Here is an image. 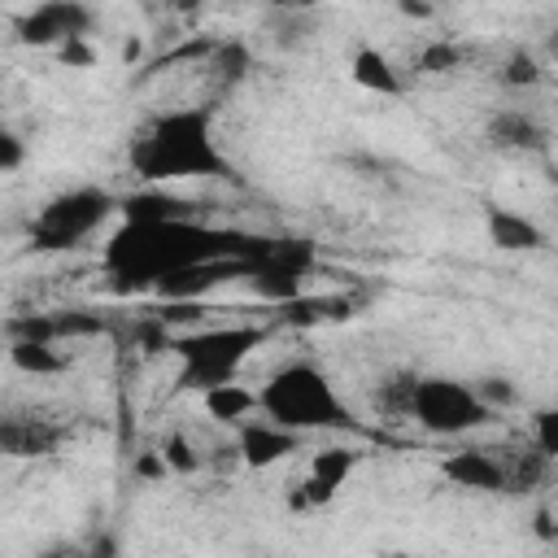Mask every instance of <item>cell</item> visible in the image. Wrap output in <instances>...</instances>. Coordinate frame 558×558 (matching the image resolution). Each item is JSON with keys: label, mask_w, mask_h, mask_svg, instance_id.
<instances>
[{"label": "cell", "mask_w": 558, "mask_h": 558, "mask_svg": "<svg viewBox=\"0 0 558 558\" xmlns=\"http://www.w3.org/2000/svg\"><path fill=\"white\" fill-rule=\"evenodd\" d=\"M17 157H22V148L13 144V135H4V131H0V166H13Z\"/></svg>", "instance_id": "cell-20"}, {"label": "cell", "mask_w": 558, "mask_h": 558, "mask_svg": "<svg viewBox=\"0 0 558 558\" xmlns=\"http://www.w3.org/2000/svg\"><path fill=\"white\" fill-rule=\"evenodd\" d=\"M471 388H475V397L488 405V414H493V410H506V405L519 401V388H514L506 375H484V379H475Z\"/></svg>", "instance_id": "cell-17"}, {"label": "cell", "mask_w": 558, "mask_h": 558, "mask_svg": "<svg viewBox=\"0 0 558 558\" xmlns=\"http://www.w3.org/2000/svg\"><path fill=\"white\" fill-rule=\"evenodd\" d=\"M205 414L214 423H244L257 414V392L244 388L240 379H218V384H205Z\"/></svg>", "instance_id": "cell-12"}, {"label": "cell", "mask_w": 558, "mask_h": 558, "mask_svg": "<svg viewBox=\"0 0 558 558\" xmlns=\"http://www.w3.org/2000/svg\"><path fill=\"white\" fill-rule=\"evenodd\" d=\"M275 9H292V13H310V9H318L323 0H270Z\"/></svg>", "instance_id": "cell-21"}, {"label": "cell", "mask_w": 558, "mask_h": 558, "mask_svg": "<svg viewBox=\"0 0 558 558\" xmlns=\"http://www.w3.org/2000/svg\"><path fill=\"white\" fill-rule=\"evenodd\" d=\"M92 35V9L78 0H44L26 22H22V39L35 48H61L65 39Z\"/></svg>", "instance_id": "cell-6"}, {"label": "cell", "mask_w": 558, "mask_h": 558, "mask_svg": "<svg viewBox=\"0 0 558 558\" xmlns=\"http://www.w3.org/2000/svg\"><path fill=\"white\" fill-rule=\"evenodd\" d=\"M353 462H357L353 449H323V453H314L301 501H305V506H323V501L344 484V475L353 471Z\"/></svg>", "instance_id": "cell-11"}, {"label": "cell", "mask_w": 558, "mask_h": 558, "mask_svg": "<svg viewBox=\"0 0 558 558\" xmlns=\"http://www.w3.org/2000/svg\"><path fill=\"white\" fill-rule=\"evenodd\" d=\"M353 78H357L362 87H371V92H388V96L401 92V78L392 74V61H388L384 52H375V48H362V52L353 57Z\"/></svg>", "instance_id": "cell-15"}, {"label": "cell", "mask_w": 558, "mask_h": 558, "mask_svg": "<svg viewBox=\"0 0 558 558\" xmlns=\"http://www.w3.org/2000/svg\"><path fill=\"white\" fill-rule=\"evenodd\" d=\"M445 475L458 488H475V493H501L506 488V462L484 453V449H462L445 462Z\"/></svg>", "instance_id": "cell-9"}, {"label": "cell", "mask_w": 558, "mask_h": 558, "mask_svg": "<svg viewBox=\"0 0 558 558\" xmlns=\"http://www.w3.org/2000/svg\"><path fill=\"white\" fill-rule=\"evenodd\" d=\"M266 340L262 327H231V323H209L196 336H183L174 349L183 357V379L187 384H218V379H235L240 362Z\"/></svg>", "instance_id": "cell-3"}, {"label": "cell", "mask_w": 558, "mask_h": 558, "mask_svg": "<svg viewBox=\"0 0 558 558\" xmlns=\"http://www.w3.org/2000/svg\"><path fill=\"white\" fill-rule=\"evenodd\" d=\"M140 179H192V174H222V157L209 140L205 109H174L157 118L131 153Z\"/></svg>", "instance_id": "cell-1"}, {"label": "cell", "mask_w": 558, "mask_h": 558, "mask_svg": "<svg viewBox=\"0 0 558 558\" xmlns=\"http://www.w3.org/2000/svg\"><path fill=\"white\" fill-rule=\"evenodd\" d=\"M488 235L506 253H519V248L527 253V248H541L545 244V231L527 214H514V209H488Z\"/></svg>", "instance_id": "cell-13"}, {"label": "cell", "mask_w": 558, "mask_h": 558, "mask_svg": "<svg viewBox=\"0 0 558 558\" xmlns=\"http://www.w3.org/2000/svg\"><path fill=\"white\" fill-rule=\"evenodd\" d=\"M257 414H266L270 423L288 427V432H301V436L305 432H340L353 423V414L344 410V401L336 397L327 375L310 362L279 366L257 392Z\"/></svg>", "instance_id": "cell-2"}, {"label": "cell", "mask_w": 558, "mask_h": 558, "mask_svg": "<svg viewBox=\"0 0 558 558\" xmlns=\"http://www.w3.org/2000/svg\"><path fill=\"white\" fill-rule=\"evenodd\" d=\"M161 458H166V466H179V471H196V466H201V458L192 453V445H187L183 436H170V440L161 445Z\"/></svg>", "instance_id": "cell-19"}, {"label": "cell", "mask_w": 558, "mask_h": 558, "mask_svg": "<svg viewBox=\"0 0 558 558\" xmlns=\"http://www.w3.org/2000/svg\"><path fill=\"white\" fill-rule=\"evenodd\" d=\"M296 445H301V432H288V427L270 423L266 414L244 418V423H240V440H235V449H240V458H244L248 466H270V462H279L283 453H292Z\"/></svg>", "instance_id": "cell-8"}, {"label": "cell", "mask_w": 558, "mask_h": 558, "mask_svg": "<svg viewBox=\"0 0 558 558\" xmlns=\"http://www.w3.org/2000/svg\"><path fill=\"white\" fill-rule=\"evenodd\" d=\"M458 61H462V52H458V48L445 39V44H427V48H423L418 70H423V74H449Z\"/></svg>", "instance_id": "cell-18"}, {"label": "cell", "mask_w": 558, "mask_h": 558, "mask_svg": "<svg viewBox=\"0 0 558 558\" xmlns=\"http://www.w3.org/2000/svg\"><path fill=\"white\" fill-rule=\"evenodd\" d=\"M13 366L26 375H61L65 357L57 353V340H13Z\"/></svg>", "instance_id": "cell-14"}, {"label": "cell", "mask_w": 558, "mask_h": 558, "mask_svg": "<svg viewBox=\"0 0 558 558\" xmlns=\"http://www.w3.org/2000/svg\"><path fill=\"white\" fill-rule=\"evenodd\" d=\"M488 135H493L497 148H510V153H536L549 140V131L527 109H501V113H493Z\"/></svg>", "instance_id": "cell-10"}, {"label": "cell", "mask_w": 558, "mask_h": 558, "mask_svg": "<svg viewBox=\"0 0 558 558\" xmlns=\"http://www.w3.org/2000/svg\"><path fill=\"white\" fill-rule=\"evenodd\" d=\"M61 440H65V427L48 414H35V410L0 414V453L4 458H44Z\"/></svg>", "instance_id": "cell-7"}, {"label": "cell", "mask_w": 558, "mask_h": 558, "mask_svg": "<svg viewBox=\"0 0 558 558\" xmlns=\"http://www.w3.org/2000/svg\"><path fill=\"white\" fill-rule=\"evenodd\" d=\"M113 196L100 187H74L57 201H48L35 218V244L39 248H70L78 240H87L109 214H113Z\"/></svg>", "instance_id": "cell-5"}, {"label": "cell", "mask_w": 558, "mask_h": 558, "mask_svg": "<svg viewBox=\"0 0 558 558\" xmlns=\"http://www.w3.org/2000/svg\"><path fill=\"white\" fill-rule=\"evenodd\" d=\"M541 61L527 52V48H514L510 57H506V70H501V83L506 87H532V83H541Z\"/></svg>", "instance_id": "cell-16"}, {"label": "cell", "mask_w": 558, "mask_h": 558, "mask_svg": "<svg viewBox=\"0 0 558 558\" xmlns=\"http://www.w3.org/2000/svg\"><path fill=\"white\" fill-rule=\"evenodd\" d=\"M405 418H414L418 427H427L436 436H462V432H475L488 418V405L475 397L471 384L436 379V375L432 379H418L414 375Z\"/></svg>", "instance_id": "cell-4"}]
</instances>
